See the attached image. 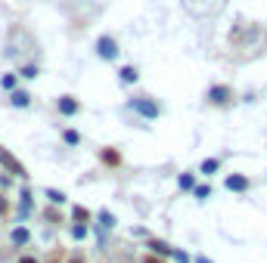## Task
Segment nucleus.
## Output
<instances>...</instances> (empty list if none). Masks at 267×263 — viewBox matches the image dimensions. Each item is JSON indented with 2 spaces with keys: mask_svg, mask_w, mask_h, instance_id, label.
I'll use <instances>...</instances> for the list:
<instances>
[{
  "mask_svg": "<svg viewBox=\"0 0 267 263\" xmlns=\"http://www.w3.org/2000/svg\"><path fill=\"white\" fill-rule=\"evenodd\" d=\"M96 56L106 59V62H115V59H118V40H115L112 35L96 37Z\"/></svg>",
  "mask_w": 267,
  "mask_h": 263,
  "instance_id": "nucleus-2",
  "label": "nucleus"
},
{
  "mask_svg": "<svg viewBox=\"0 0 267 263\" xmlns=\"http://www.w3.org/2000/svg\"><path fill=\"white\" fill-rule=\"evenodd\" d=\"M224 189H227V192H236V195H246L248 189H252V180H248L246 174H230L227 180H224Z\"/></svg>",
  "mask_w": 267,
  "mask_h": 263,
  "instance_id": "nucleus-3",
  "label": "nucleus"
},
{
  "mask_svg": "<svg viewBox=\"0 0 267 263\" xmlns=\"http://www.w3.org/2000/svg\"><path fill=\"white\" fill-rule=\"evenodd\" d=\"M118 81H121V84H137V81H140V71L134 69V65H121Z\"/></svg>",
  "mask_w": 267,
  "mask_h": 263,
  "instance_id": "nucleus-11",
  "label": "nucleus"
},
{
  "mask_svg": "<svg viewBox=\"0 0 267 263\" xmlns=\"http://www.w3.org/2000/svg\"><path fill=\"white\" fill-rule=\"evenodd\" d=\"M72 214H75V220H78V223H87V220H90V214H87V208H75Z\"/></svg>",
  "mask_w": 267,
  "mask_h": 263,
  "instance_id": "nucleus-17",
  "label": "nucleus"
},
{
  "mask_svg": "<svg viewBox=\"0 0 267 263\" xmlns=\"http://www.w3.org/2000/svg\"><path fill=\"white\" fill-rule=\"evenodd\" d=\"M22 74H25V78H38V69H35V65H25Z\"/></svg>",
  "mask_w": 267,
  "mask_h": 263,
  "instance_id": "nucleus-21",
  "label": "nucleus"
},
{
  "mask_svg": "<svg viewBox=\"0 0 267 263\" xmlns=\"http://www.w3.org/2000/svg\"><path fill=\"white\" fill-rule=\"evenodd\" d=\"M0 164H3L6 171H13L16 176H25V167H22L19 161H16V158L10 155V152H6V149H0Z\"/></svg>",
  "mask_w": 267,
  "mask_h": 263,
  "instance_id": "nucleus-6",
  "label": "nucleus"
},
{
  "mask_svg": "<svg viewBox=\"0 0 267 263\" xmlns=\"http://www.w3.org/2000/svg\"><path fill=\"white\" fill-rule=\"evenodd\" d=\"M13 242H16V245H25V242H28V229H22V226L13 229Z\"/></svg>",
  "mask_w": 267,
  "mask_h": 263,
  "instance_id": "nucleus-14",
  "label": "nucleus"
},
{
  "mask_svg": "<svg viewBox=\"0 0 267 263\" xmlns=\"http://www.w3.org/2000/svg\"><path fill=\"white\" fill-rule=\"evenodd\" d=\"M230 96H233V93H230L227 84H214V87H208V93H205V99H208L211 105H227Z\"/></svg>",
  "mask_w": 267,
  "mask_h": 263,
  "instance_id": "nucleus-4",
  "label": "nucleus"
},
{
  "mask_svg": "<svg viewBox=\"0 0 267 263\" xmlns=\"http://www.w3.org/2000/svg\"><path fill=\"white\" fill-rule=\"evenodd\" d=\"M0 214H6V198H0Z\"/></svg>",
  "mask_w": 267,
  "mask_h": 263,
  "instance_id": "nucleus-24",
  "label": "nucleus"
},
{
  "mask_svg": "<svg viewBox=\"0 0 267 263\" xmlns=\"http://www.w3.org/2000/svg\"><path fill=\"white\" fill-rule=\"evenodd\" d=\"M19 263H38V260H35V257H22Z\"/></svg>",
  "mask_w": 267,
  "mask_h": 263,
  "instance_id": "nucleus-25",
  "label": "nucleus"
},
{
  "mask_svg": "<svg viewBox=\"0 0 267 263\" xmlns=\"http://www.w3.org/2000/svg\"><path fill=\"white\" fill-rule=\"evenodd\" d=\"M99 226H103V229H112L115 226V217L109 214V210H99Z\"/></svg>",
  "mask_w": 267,
  "mask_h": 263,
  "instance_id": "nucleus-13",
  "label": "nucleus"
},
{
  "mask_svg": "<svg viewBox=\"0 0 267 263\" xmlns=\"http://www.w3.org/2000/svg\"><path fill=\"white\" fill-rule=\"evenodd\" d=\"M47 198L53 201V205H62V201H65V195H62V192H56V189H47Z\"/></svg>",
  "mask_w": 267,
  "mask_h": 263,
  "instance_id": "nucleus-16",
  "label": "nucleus"
},
{
  "mask_svg": "<svg viewBox=\"0 0 267 263\" xmlns=\"http://www.w3.org/2000/svg\"><path fill=\"white\" fill-rule=\"evenodd\" d=\"M56 105H59V112L65 115V118H69V115H78V99H72V96H59V103H56Z\"/></svg>",
  "mask_w": 267,
  "mask_h": 263,
  "instance_id": "nucleus-9",
  "label": "nucleus"
},
{
  "mask_svg": "<svg viewBox=\"0 0 267 263\" xmlns=\"http://www.w3.org/2000/svg\"><path fill=\"white\" fill-rule=\"evenodd\" d=\"M72 235H75V239H84V235H87V226H84V223H75V226H72Z\"/></svg>",
  "mask_w": 267,
  "mask_h": 263,
  "instance_id": "nucleus-19",
  "label": "nucleus"
},
{
  "mask_svg": "<svg viewBox=\"0 0 267 263\" xmlns=\"http://www.w3.org/2000/svg\"><path fill=\"white\" fill-rule=\"evenodd\" d=\"M193 263H211V260H208V257H196Z\"/></svg>",
  "mask_w": 267,
  "mask_h": 263,
  "instance_id": "nucleus-26",
  "label": "nucleus"
},
{
  "mask_svg": "<svg viewBox=\"0 0 267 263\" xmlns=\"http://www.w3.org/2000/svg\"><path fill=\"white\" fill-rule=\"evenodd\" d=\"M69 263H84V257H81V254H75V257H72Z\"/></svg>",
  "mask_w": 267,
  "mask_h": 263,
  "instance_id": "nucleus-23",
  "label": "nucleus"
},
{
  "mask_svg": "<svg viewBox=\"0 0 267 263\" xmlns=\"http://www.w3.org/2000/svg\"><path fill=\"white\" fill-rule=\"evenodd\" d=\"M128 108L134 115H140L143 121H155V118H162V105H158L153 96H131L128 99Z\"/></svg>",
  "mask_w": 267,
  "mask_h": 263,
  "instance_id": "nucleus-1",
  "label": "nucleus"
},
{
  "mask_svg": "<svg viewBox=\"0 0 267 263\" xmlns=\"http://www.w3.org/2000/svg\"><path fill=\"white\" fill-rule=\"evenodd\" d=\"M146 245L153 248V254H155V257H168V254L174 251L171 245H168V242H162V239H146Z\"/></svg>",
  "mask_w": 267,
  "mask_h": 263,
  "instance_id": "nucleus-8",
  "label": "nucleus"
},
{
  "mask_svg": "<svg viewBox=\"0 0 267 263\" xmlns=\"http://www.w3.org/2000/svg\"><path fill=\"white\" fill-rule=\"evenodd\" d=\"M99 161H103L106 167H121V152L106 146V149H99Z\"/></svg>",
  "mask_w": 267,
  "mask_h": 263,
  "instance_id": "nucleus-5",
  "label": "nucleus"
},
{
  "mask_svg": "<svg viewBox=\"0 0 267 263\" xmlns=\"http://www.w3.org/2000/svg\"><path fill=\"white\" fill-rule=\"evenodd\" d=\"M62 140L69 142V146H78V142H81V137H78L75 130H65V133H62Z\"/></svg>",
  "mask_w": 267,
  "mask_h": 263,
  "instance_id": "nucleus-18",
  "label": "nucleus"
},
{
  "mask_svg": "<svg viewBox=\"0 0 267 263\" xmlns=\"http://www.w3.org/2000/svg\"><path fill=\"white\" fill-rule=\"evenodd\" d=\"M140 263H165V260L155 257V254H143V260H140Z\"/></svg>",
  "mask_w": 267,
  "mask_h": 263,
  "instance_id": "nucleus-20",
  "label": "nucleus"
},
{
  "mask_svg": "<svg viewBox=\"0 0 267 263\" xmlns=\"http://www.w3.org/2000/svg\"><path fill=\"white\" fill-rule=\"evenodd\" d=\"M3 87H6V90L16 87V78H13V74H6V78H3Z\"/></svg>",
  "mask_w": 267,
  "mask_h": 263,
  "instance_id": "nucleus-22",
  "label": "nucleus"
},
{
  "mask_svg": "<svg viewBox=\"0 0 267 263\" xmlns=\"http://www.w3.org/2000/svg\"><path fill=\"white\" fill-rule=\"evenodd\" d=\"M218 171H221V158H218V155L205 158L202 164H199V174H202V176H214V174H218Z\"/></svg>",
  "mask_w": 267,
  "mask_h": 263,
  "instance_id": "nucleus-7",
  "label": "nucleus"
},
{
  "mask_svg": "<svg viewBox=\"0 0 267 263\" xmlns=\"http://www.w3.org/2000/svg\"><path fill=\"white\" fill-rule=\"evenodd\" d=\"M193 195H196L199 201H205L208 195H211V186H208V183H196V189H193Z\"/></svg>",
  "mask_w": 267,
  "mask_h": 263,
  "instance_id": "nucleus-12",
  "label": "nucleus"
},
{
  "mask_svg": "<svg viewBox=\"0 0 267 263\" xmlns=\"http://www.w3.org/2000/svg\"><path fill=\"white\" fill-rule=\"evenodd\" d=\"M177 186H180V192H193L196 189V171H183L177 176Z\"/></svg>",
  "mask_w": 267,
  "mask_h": 263,
  "instance_id": "nucleus-10",
  "label": "nucleus"
},
{
  "mask_svg": "<svg viewBox=\"0 0 267 263\" xmlns=\"http://www.w3.org/2000/svg\"><path fill=\"white\" fill-rule=\"evenodd\" d=\"M13 105L25 108V105H28V93H13Z\"/></svg>",
  "mask_w": 267,
  "mask_h": 263,
  "instance_id": "nucleus-15",
  "label": "nucleus"
}]
</instances>
